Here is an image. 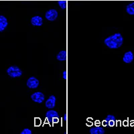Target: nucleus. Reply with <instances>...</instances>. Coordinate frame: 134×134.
Masks as SVG:
<instances>
[{
    "instance_id": "obj_1",
    "label": "nucleus",
    "mask_w": 134,
    "mask_h": 134,
    "mask_svg": "<svg viewBox=\"0 0 134 134\" xmlns=\"http://www.w3.org/2000/svg\"><path fill=\"white\" fill-rule=\"evenodd\" d=\"M104 44L110 49L119 48L124 44V37L121 33H115L105 38Z\"/></svg>"
},
{
    "instance_id": "obj_2",
    "label": "nucleus",
    "mask_w": 134,
    "mask_h": 134,
    "mask_svg": "<svg viewBox=\"0 0 134 134\" xmlns=\"http://www.w3.org/2000/svg\"><path fill=\"white\" fill-rule=\"evenodd\" d=\"M8 76L12 78H18L22 75V70L17 66H11L6 70Z\"/></svg>"
},
{
    "instance_id": "obj_3",
    "label": "nucleus",
    "mask_w": 134,
    "mask_h": 134,
    "mask_svg": "<svg viewBox=\"0 0 134 134\" xmlns=\"http://www.w3.org/2000/svg\"><path fill=\"white\" fill-rule=\"evenodd\" d=\"M46 117L49 123H58L59 120V115L57 111L54 110H49L46 113Z\"/></svg>"
},
{
    "instance_id": "obj_4",
    "label": "nucleus",
    "mask_w": 134,
    "mask_h": 134,
    "mask_svg": "<svg viewBox=\"0 0 134 134\" xmlns=\"http://www.w3.org/2000/svg\"><path fill=\"white\" fill-rule=\"evenodd\" d=\"M58 16V12L57 9H48L45 14V18L47 20L50 21H55L57 20Z\"/></svg>"
},
{
    "instance_id": "obj_5",
    "label": "nucleus",
    "mask_w": 134,
    "mask_h": 134,
    "mask_svg": "<svg viewBox=\"0 0 134 134\" xmlns=\"http://www.w3.org/2000/svg\"><path fill=\"white\" fill-rule=\"evenodd\" d=\"M31 99L37 103H42L45 100V96L42 92H35L31 95Z\"/></svg>"
},
{
    "instance_id": "obj_6",
    "label": "nucleus",
    "mask_w": 134,
    "mask_h": 134,
    "mask_svg": "<svg viewBox=\"0 0 134 134\" xmlns=\"http://www.w3.org/2000/svg\"><path fill=\"white\" fill-rule=\"evenodd\" d=\"M40 82L38 81V79L35 77V76H31L26 81V85L29 88H32V89H34V88H37L39 86Z\"/></svg>"
},
{
    "instance_id": "obj_7",
    "label": "nucleus",
    "mask_w": 134,
    "mask_h": 134,
    "mask_svg": "<svg viewBox=\"0 0 134 134\" xmlns=\"http://www.w3.org/2000/svg\"><path fill=\"white\" fill-rule=\"evenodd\" d=\"M56 102H57V97L54 95H51L46 100L45 106L46 108L49 109H52L56 106Z\"/></svg>"
},
{
    "instance_id": "obj_8",
    "label": "nucleus",
    "mask_w": 134,
    "mask_h": 134,
    "mask_svg": "<svg viewBox=\"0 0 134 134\" xmlns=\"http://www.w3.org/2000/svg\"><path fill=\"white\" fill-rule=\"evenodd\" d=\"M134 59V55L131 51H127L123 57V61L126 64H130Z\"/></svg>"
},
{
    "instance_id": "obj_9",
    "label": "nucleus",
    "mask_w": 134,
    "mask_h": 134,
    "mask_svg": "<svg viewBox=\"0 0 134 134\" xmlns=\"http://www.w3.org/2000/svg\"><path fill=\"white\" fill-rule=\"evenodd\" d=\"M30 22L34 26H41L43 24V19L41 16L35 15L31 18Z\"/></svg>"
},
{
    "instance_id": "obj_10",
    "label": "nucleus",
    "mask_w": 134,
    "mask_h": 134,
    "mask_svg": "<svg viewBox=\"0 0 134 134\" xmlns=\"http://www.w3.org/2000/svg\"><path fill=\"white\" fill-rule=\"evenodd\" d=\"M8 26V19L4 15H0V32H2Z\"/></svg>"
},
{
    "instance_id": "obj_11",
    "label": "nucleus",
    "mask_w": 134,
    "mask_h": 134,
    "mask_svg": "<svg viewBox=\"0 0 134 134\" xmlns=\"http://www.w3.org/2000/svg\"><path fill=\"white\" fill-rule=\"evenodd\" d=\"M89 132L91 134H104L105 131L102 127H93L91 128Z\"/></svg>"
},
{
    "instance_id": "obj_12",
    "label": "nucleus",
    "mask_w": 134,
    "mask_h": 134,
    "mask_svg": "<svg viewBox=\"0 0 134 134\" xmlns=\"http://www.w3.org/2000/svg\"><path fill=\"white\" fill-rule=\"evenodd\" d=\"M66 51L62 50L60 51L57 55V59L59 61H64L66 59Z\"/></svg>"
},
{
    "instance_id": "obj_13",
    "label": "nucleus",
    "mask_w": 134,
    "mask_h": 134,
    "mask_svg": "<svg viewBox=\"0 0 134 134\" xmlns=\"http://www.w3.org/2000/svg\"><path fill=\"white\" fill-rule=\"evenodd\" d=\"M125 10L129 15H134V2L129 3L126 6Z\"/></svg>"
},
{
    "instance_id": "obj_14",
    "label": "nucleus",
    "mask_w": 134,
    "mask_h": 134,
    "mask_svg": "<svg viewBox=\"0 0 134 134\" xmlns=\"http://www.w3.org/2000/svg\"><path fill=\"white\" fill-rule=\"evenodd\" d=\"M111 120H113V121H116V118L114 115H108L106 117L105 120L103 121V125L104 126H107L108 125V121Z\"/></svg>"
},
{
    "instance_id": "obj_15",
    "label": "nucleus",
    "mask_w": 134,
    "mask_h": 134,
    "mask_svg": "<svg viewBox=\"0 0 134 134\" xmlns=\"http://www.w3.org/2000/svg\"><path fill=\"white\" fill-rule=\"evenodd\" d=\"M58 4L61 9H65L66 8V2L64 0H60V1H58Z\"/></svg>"
},
{
    "instance_id": "obj_16",
    "label": "nucleus",
    "mask_w": 134,
    "mask_h": 134,
    "mask_svg": "<svg viewBox=\"0 0 134 134\" xmlns=\"http://www.w3.org/2000/svg\"><path fill=\"white\" fill-rule=\"evenodd\" d=\"M20 133L21 134H32V130H30V129H28V128H25V129H24V130L21 131V133Z\"/></svg>"
},
{
    "instance_id": "obj_17",
    "label": "nucleus",
    "mask_w": 134,
    "mask_h": 134,
    "mask_svg": "<svg viewBox=\"0 0 134 134\" xmlns=\"http://www.w3.org/2000/svg\"><path fill=\"white\" fill-rule=\"evenodd\" d=\"M115 124V121H113V120H111L108 121V125L110 127H113Z\"/></svg>"
},
{
    "instance_id": "obj_18",
    "label": "nucleus",
    "mask_w": 134,
    "mask_h": 134,
    "mask_svg": "<svg viewBox=\"0 0 134 134\" xmlns=\"http://www.w3.org/2000/svg\"><path fill=\"white\" fill-rule=\"evenodd\" d=\"M63 79H66L67 78V73H66V70H64V72H63Z\"/></svg>"
},
{
    "instance_id": "obj_19",
    "label": "nucleus",
    "mask_w": 134,
    "mask_h": 134,
    "mask_svg": "<svg viewBox=\"0 0 134 134\" xmlns=\"http://www.w3.org/2000/svg\"><path fill=\"white\" fill-rule=\"evenodd\" d=\"M63 119H64V121H66L67 120V115L66 113H65V114L64 115V116H63Z\"/></svg>"
}]
</instances>
